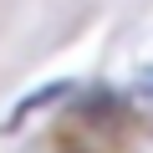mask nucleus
<instances>
[{
    "mask_svg": "<svg viewBox=\"0 0 153 153\" xmlns=\"http://www.w3.org/2000/svg\"><path fill=\"white\" fill-rule=\"evenodd\" d=\"M61 97H71V82H46V87H36V92H31L26 102H16V107L5 112V123H0V128L10 133V128H21V123H31V117H36L41 107H51V102H61Z\"/></svg>",
    "mask_w": 153,
    "mask_h": 153,
    "instance_id": "nucleus-1",
    "label": "nucleus"
}]
</instances>
